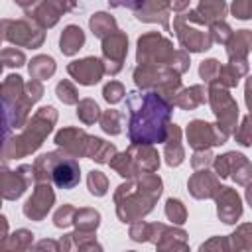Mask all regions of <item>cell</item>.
I'll list each match as a JSON object with an SVG mask.
<instances>
[{"label": "cell", "mask_w": 252, "mask_h": 252, "mask_svg": "<svg viewBox=\"0 0 252 252\" xmlns=\"http://www.w3.org/2000/svg\"><path fill=\"white\" fill-rule=\"evenodd\" d=\"M130 114L128 134L132 144H154L163 142L171 116V102L154 91L130 93L126 98Z\"/></svg>", "instance_id": "1"}, {"label": "cell", "mask_w": 252, "mask_h": 252, "mask_svg": "<svg viewBox=\"0 0 252 252\" xmlns=\"http://www.w3.org/2000/svg\"><path fill=\"white\" fill-rule=\"evenodd\" d=\"M211 102H213L215 114L219 116V122L222 126V132L228 136L230 134V128H232V122L238 116L236 102L230 98V94L226 91H219L217 87H213V91H211ZM220 126H219V130H220Z\"/></svg>", "instance_id": "2"}, {"label": "cell", "mask_w": 252, "mask_h": 252, "mask_svg": "<svg viewBox=\"0 0 252 252\" xmlns=\"http://www.w3.org/2000/svg\"><path fill=\"white\" fill-rule=\"evenodd\" d=\"M187 138H189V144L197 150L201 148H207V146H217V144H224L226 136L219 130L213 128V124H207L203 120H193L187 128Z\"/></svg>", "instance_id": "3"}, {"label": "cell", "mask_w": 252, "mask_h": 252, "mask_svg": "<svg viewBox=\"0 0 252 252\" xmlns=\"http://www.w3.org/2000/svg\"><path fill=\"white\" fill-rule=\"evenodd\" d=\"M67 69H69V73H71L81 85H94V83L100 81L102 71H104V65H102L100 59L87 57V59H81V61L71 63Z\"/></svg>", "instance_id": "4"}, {"label": "cell", "mask_w": 252, "mask_h": 252, "mask_svg": "<svg viewBox=\"0 0 252 252\" xmlns=\"http://www.w3.org/2000/svg\"><path fill=\"white\" fill-rule=\"evenodd\" d=\"M51 177L57 187L61 189H73L79 183V163L71 158H61L59 161H53L51 165Z\"/></svg>", "instance_id": "5"}, {"label": "cell", "mask_w": 252, "mask_h": 252, "mask_svg": "<svg viewBox=\"0 0 252 252\" xmlns=\"http://www.w3.org/2000/svg\"><path fill=\"white\" fill-rule=\"evenodd\" d=\"M242 207H240V199L238 195L228 189V187H220V197H219V217L224 222H236V219L240 217Z\"/></svg>", "instance_id": "6"}, {"label": "cell", "mask_w": 252, "mask_h": 252, "mask_svg": "<svg viewBox=\"0 0 252 252\" xmlns=\"http://www.w3.org/2000/svg\"><path fill=\"white\" fill-rule=\"evenodd\" d=\"M126 43H128V39L120 32H112V35L110 37H104V43H102V49H104L106 59H110L112 63H116L118 69L122 67V61H124V55H126Z\"/></svg>", "instance_id": "7"}, {"label": "cell", "mask_w": 252, "mask_h": 252, "mask_svg": "<svg viewBox=\"0 0 252 252\" xmlns=\"http://www.w3.org/2000/svg\"><path fill=\"white\" fill-rule=\"evenodd\" d=\"M83 43H85V33H83V30L77 28V26H69V28L63 32L61 41H59L61 51H63L65 55H73L77 49H81Z\"/></svg>", "instance_id": "8"}, {"label": "cell", "mask_w": 252, "mask_h": 252, "mask_svg": "<svg viewBox=\"0 0 252 252\" xmlns=\"http://www.w3.org/2000/svg\"><path fill=\"white\" fill-rule=\"evenodd\" d=\"M51 201H53V193L49 191V187H39V191H35V195L28 201V205L24 207V213L30 217L33 211H35V207H41L43 209V213L51 207Z\"/></svg>", "instance_id": "9"}, {"label": "cell", "mask_w": 252, "mask_h": 252, "mask_svg": "<svg viewBox=\"0 0 252 252\" xmlns=\"http://www.w3.org/2000/svg\"><path fill=\"white\" fill-rule=\"evenodd\" d=\"M91 146H93V150L87 154L91 156V159L100 161V163L108 161V158H112L116 152L112 144H104V140H100V138H91Z\"/></svg>", "instance_id": "10"}, {"label": "cell", "mask_w": 252, "mask_h": 252, "mask_svg": "<svg viewBox=\"0 0 252 252\" xmlns=\"http://www.w3.org/2000/svg\"><path fill=\"white\" fill-rule=\"evenodd\" d=\"M199 10L205 14V22L209 20H222L226 14V4L224 0H201Z\"/></svg>", "instance_id": "11"}, {"label": "cell", "mask_w": 252, "mask_h": 252, "mask_svg": "<svg viewBox=\"0 0 252 252\" xmlns=\"http://www.w3.org/2000/svg\"><path fill=\"white\" fill-rule=\"evenodd\" d=\"M53 71H55V63H53L51 57L41 55V57H35V59L30 63V73H32L35 79H45V77H49Z\"/></svg>", "instance_id": "12"}, {"label": "cell", "mask_w": 252, "mask_h": 252, "mask_svg": "<svg viewBox=\"0 0 252 252\" xmlns=\"http://www.w3.org/2000/svg\"><path fill=\"white\" fill-rule=\"evenodd\" d=\"M169 130H171V136H173V148H171L169 144L165 146L167 163H169V165H179V163L183 161V150H181V146H179V128L173 124Z\"/></svg>", "instance_id": "13"}, {"label": "cell", "mask_w": 252, "mask_h": 252, "mask_svg": "<svg viewBox=\"0 0 252 252\" xmlns=\"http://www.w3.org/2000/svg\"><path fill=\"white\" fill-rule=\"evenodd\" d=\"M91 28L94 32V35L98 37H104L106 33H112L110 30L114 28V20L108 16V14H94V18H91Z\"/></svg>", "instance_id": "14"}, {"label": "cell", "mask_w": 252, "mask_h": 252, "mask_svg": "<svg viewBox=\"0 0 252 252\" xmlns=\"http://www.w3.org/2000/svg\"><path fill=\"white\" fill-rule=\"evenodd\" d=\"M100 108L96 106V102H93V100H83L81 104H79V110H77V114H79V118L83 120V122H87V124H91V122H94L98 116H100V112H98Z\"/></svg>", "instance_id": "15"}, {"label": "cell", "mask_w": 252, "mask_h": 252, "mask_svg": "<svg viewBox=\"0 0 252 252\" xmlns=\"http://www.w3.org/2000/svg\"><path fill=\"white\" fill-rule=\"evenodd\" d=\"M102 130L108 132V134H118L122 130L120 128V114L116 110H108L102 116Z\"/></svg>", "instance_id": "16"}, {"label": "cell", "mask_w": 252, "mask_h": 252, "mask_svg": "<svg viewBox=\"0 0 252 252\" xmlns=\"http://www.w3.org/2000/svg\"><path fill=\"white\" fill-rule=\"evenodd\" d=\"M89 189H91L93 195H98V197L106 193V179H104V175L100 171H91V175H89Z\"/></svg>", "instance_id": "17"}, {"label": "cell", "mask_w": 252, "mask_h": 252, "mask_svg": "<svg viewBox=\"0 0 252 252\" xmlns=\"http://www.w3.org/2000/svg\"><path fill=\"white\" fill-rule=\"evenodd\" d=\"M102 94H104V98H106V102H110V104H114V102H118V100L122 98V94H124V89H122V85H120V83H116V81H112V83H108V85L104 87V91H102Z\"/></svg>", "instance_id": "18"}, {"label": "cell", "mask_w": 252, "mask_h": 252, "mask_svg": "<svg viewBox=\"0 0 252 252\" xmlns=\"http://www.w3.org/2000/svg\"><path fill=\"white\" fill-rule=\"evenodd\" d=\"M232 14L240 20L252 18V0H234L232 4Z\"/></svg>", "instance_id": "19"}, {"label": "cell", "mask_w": 252, "mask_h": 252, "mask_svg": "<svg viewBox=\"0 0 252 252\" xmlns=\"http://www.w3.org/2000/svg\"><path fill=\"white\" fill-rule=\"evenodd\" d=\"M165 211H167V217H169L173 222H183V219H185V211H183V207H181V203H179L177 199H169Z\"/></svg>", "instance_id": "20"}, {"label": "cell", "mask_w": 252, "mask_h": 252, "mask_svg": "<svg viewBox=\"0 0 252 252\" xmlns=\"http://www.w3.org/2000/svg\"><path fill=\"white\" fill-rule=\"evenodd\" d=\"M236 140H238L242 146H250V144H252V116L244 118L242 128L236 132Z\"/></svg>", "instance_id": "21"}, {"label": "cell", "mask_w": 252, "mask_h": 252, "mask_svg": "<svg viewBox=\"0 0 252 252\" xmlns=\"http://www.w3.org/2000/svg\"><path fill=\"white\" fill-rule=\"evenodd\" d=\"M57 96H59L63 102H67V104L77 102V93H75V89H73L67 81H63V83L57 85Z\"/></svg>", "instance_id": "22"}, {"label": "cell", "mask_w": 252, "mask_h": 252, "mask_svg": "<svg viewBox=\"0 0 252 252\" xmlns=\"http://www.w3.org/2000/svg\"><path fill=\"white\" fill-rule=\"evenodd\" d=\"M199 73H201V77H203V79L211 81V79H213V75H219V73H220V65H219L215 59L203 61V63H201V69H199Z\"/></svg>", "instance_id": "23"}, {"label": "cell", "mask_w": 252, "mask_h": 252, "mask_svg": "<svg viewBox=\"0 0 252 252\" xmlns=\"http://www.w3.org/2000/svg\"><path fill=\"white\" fill-rule=\"evenodd\" d=\"M110 6H126V8H138L142 6L146 0H108Z\"/></svg>", "instance_id": "24"}, {"label": "cell", "mask_w": 252, "mask_h": 252, "mask_svg": "<svg viewBox=\"0 0 252 252\" xmlns=\"http://www.w3.org/2000/svg\"><path fill=\"white\" fill-rule=\"evenodd\" d=\"M246 104H248V108H250V112H252V77H250L248 83H246Z\"/></svg>", "instance_id": "25"}]
</instances>
